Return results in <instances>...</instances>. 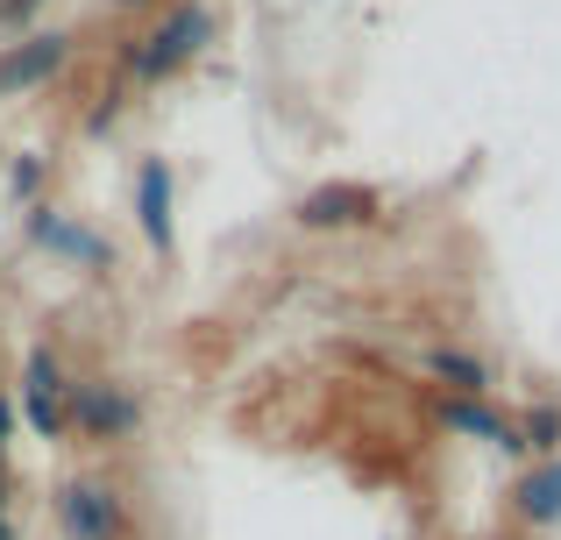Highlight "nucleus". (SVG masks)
Segmentation results:
<instances>
[{"mask_svg": "<svg viewBox=\"0 0 561 540\" xmlns=\"http://www.w3.org/2000/svg\"><path fill=\"white\" fill-rule=\"evenodd\" d=\"M57 57H65V36H28L22 50L0 65V93H22V85H36V79H50L57 71Z\"/></svg>", "mask_w": 561, "mask_h": 540, "instance_id": "7ed1b4c3", "label": "nucleus"}, {"mask_svg": "<svg viewBox=\"0 0 561 540\" xmlns=\"http://www.w3.org/2000/svg\"><path fill=\"white\" fill-rule=\"evenodd\" d=\"M28 420H36V434H57V363L50 356L28 363Z\"/></svg>", "mask_w": 561, "mask_h": 540, "instance_id": "423d86ee", "label": "nucleus"}, {"mask_svg": "<svg viewBox=\"0 0 561 540\" xmlns=\"http://www.w3.org/2000/svg\"><path fill=\"white\" fill-rule=\"evenodd\" d=\"M448 427H462V434H477V441H491V448H505V456H519V434H512L505 427V420H491V413H483V405H469V399H455L448 405Z\"/></svg>", "mask_w": 561, "mask_h": 540, "instance_id": "39448f33", "label": "nucleus"}, {"mask_svg": "<svg viewBox=\"0 0 561 540\" xmlns=\"http://www.w3.org/2000/svg\"><path fill=\"white\" fill-rule=\"evenodd\" d=\"M370 214H377L370 185H328V193L306 199V221L313 228H348V221H370Z\"/></svg>", "mask_w": 561, "mask_h": 540, "instance_id": "f03ea898", "label": "nucleus"}, {"mask_svg": "<svg viewBox=\"0 0 561 540\" xmlns=\"http://www.w3.org/2000/svg\"><path fill=\"white\" fill-rule=\"evenodd\" d=\"M526 519H561V462L526 484Z\"/></svg>", "mask_w": 561, "mask_h": 540, "instance_id": "6e6552de", "label": "nucleus"}, {"mask_svg": "<svg viewBox=\"0 0 561 540\" xmlns=\"http://www.w3.org/2000/svg\"><path fill=\"white\" fill-rule=\"evenodd\" d=\"M434 377H448L455 391H483V363H469V356H448V348L434 356Z\"/></svg>", "mask_w": 561, "mask_h": 540, "instance_id": "9d476101", "label": "nucleus"}, {"mask_svg": "<svg viewBox=\"0 0 561 540\" xmlns=\"http://www.w3.org/2000/svg\"><path fill=\"white\" fill-rule=\"evenodd\" d=\"M136 207H142V235H150L157 250H171V179H164V164H142Z\"/></svg>", "mask_w": 561, "mask_h": 540, "instance_id": "20e7f679", "label": "nucleus"}, {"mask_svg": "<svg viewBox=\"0 0 561 540\" xmlns=\"http://www.w3.org/2000/svg\"><path fill=\"white\" fill-rule=\"evenodd\" d=\"M65 527L79 540H107V527H114L107 498H100V491H71V498H65Z\"/></svg>", "mask_w": 561, "mask_h": 540, "instance_id": "0eeeda50", "label": "nucleus"}, {"mask_svg": "<svg viewBox=\"0 0 561 540\" xmlns=\"http://www.w3.org/2000/svg\"><path fill=\"white\" fill-rule=\"evenodd\" d=\"M0 441H8V413H0Z\"/></svg>", "mask_w": 561, "mask_h": 540, "instance_id": "ddd939ff", "label": "nucleus"}, {"mask_svg": "<svg viewBox=\"0 0 561 540\" xmlns=\"http://www.w3.org/2000/svg\"><path fill=\"white\" fill-rule=\"evenodd\" d=\"M554 434H561V420H554V413H534V441L554 448Z\"/></svg>", "mask_w": 561, "mask_h": 540, "instance_id": "f8f14e48", "label": "nucleus"}, {"mask_svg": "<svg viewBox=\"0 0 561 540\" xmlns=\"http://www.w3.org/2000/svg\"><path fill=\"white\" fill-rule=\"evenodd\" d=\"M36 235H43V242H57L65 256H79V264H93V256H100V242H93V235H79V228L50 221V214H36Z\"/></svg>", "mask_w": 561, "mask_h": 540, "instance_id": "1a4fd4ad", "label": "nucleus"}, {"mask_svg": "<svg viewBox=\"0 0 561 540\" xmlns=\"http://www.w3.org/2000/svg\"><path fill=\"white\" fill-rule=\"evenodd\" d=\"M206 36H214V14H206V8H185V14H179V22H171V28H157V36H150V50H142V71H150V79H157V71L185 65V57L199 50Z\"/></svg>", "mask_w": 561, "mask_h": 540, "instance_id": "f257e3e1", "label": "nucleus"}, {"mask_svg": "<svg viewBox=\"0 0 561 540\" xmlns=\"http://www.w3.org/2000/svg\"><path fill=\"white\" fill-rule=\"evenodd\" d=\"M85 420H93V427H128V420H136V405H128V399H107V391H93V399H85Z\"/></svg>", "mask_w": 561, "mask_h": 540, "instance_id": "9b49d317", "label": "nucleus"}]
</instances>
